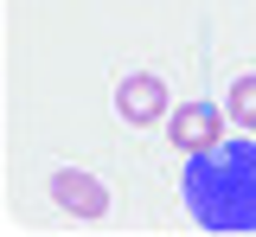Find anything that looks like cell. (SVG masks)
<instances>
[{
    "label": "cell",
    "instance_id": "1",
    "mask_svg": "<svg viewBox=\"0 0 256 237\" xmlns=\"http://www.w3.org/2000/svg\"><path fill=\"white\" fill-rule=\"evenodd\" d=\"M180 192H186L192 224L250 237L256 231V141H218L205 154H186Z\"/></svg>",
    "mask_w": 256,
    "mask_h": 237
},
{
    "label": "cell",
    "instance_id": "2",
    "mask_svg": "<svg viewBox=\"0 0 256 237\" xmlns=\"http://www.w3.org/2000/svg\"><path fill=\"white\" fill-rule=\"evenodd\" d=\"M116 116H122L128 128H154L173 116V102H166V84H160L154 70H128L122 84H116Z\"/></svg>",
    "mask_w": 256,
    "mask_h": 237
},
{
    "label": "cell",
    "instance_id": "3",
    "mask_svg": "<svg viewBox=\"0 0 256 237\" xmlns=\"http://www.w3.org/2000/svg\"><path fill=\"white\" fill-rule=\"evenodd\" d=\"M166 141H173L180 154L218 148V141H224V102H180V109L166 116Z\"/></svg>",
    "mask_w": 256,
    "mask_h": 237
},
{
    "label": "cell",
    "instance_id": "4",
    "mask_svg": "<svg viewBox=\"0 0 256 237\" xmlns=\"http://www.w3.org/2000/svg\"><path fill=\"white\" fill-rule=\"evenodd\" d=\"M52 199H58V212H70V218H84V224H96V218H109V186H102L96 173L58 167V173H52Z\"/></svg>",
    "mask_w": 256,
    "mask_h": 237
},
{
    "label": "cell",
    "instance_id": "5",
    "mask_svg": "<svg viewBox=\"0 0 256 237\" xmlns=\"http://www.w3.org/2000/svg\"><path fill=\"white\" fill-rule=\"evenodd\" d=\"M224 116L237 128H256V70L250 77H230V96H224Z\"/></svg>",
    "mask_w": 256,
    "mask_h": 237
}]
</instances>
